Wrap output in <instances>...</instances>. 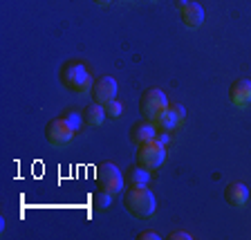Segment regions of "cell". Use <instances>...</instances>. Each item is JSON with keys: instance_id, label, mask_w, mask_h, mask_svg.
Returning <instances> with one entry per match:
<instances>
[{"instance_id": "obj_19", "label": "cell", "mask_w": 251, "mask_h": 240, "mask_svg": "<svg viewBox=\"0 0 251 240\" xmlns=\"http://www.w3.org/2000/svg\"><path fill=\"white\" fill-rule=\"evenodd\" d=\"M193 236L186 234V231H173V234H168V240H191Z\"/></svg>"}, {"instance_id": "obj_11", "label": "cell", "mask_w": 251, "mask_h": 240, "mask_svg": "<svg viewBox=\"0 0 251 240\" xmlns=\"http://www.w3.org/2000/svg\"><path fill=\"white\" fill-rule=\"evenodd\" d=\"M225 200L229 207H245L247 200H249V188L242 182H229L225 188Z\"/></svg>"}, {"instance_id": "obj_2", "label": "cell", "mask_w": 251, "mask_h": 240, "mask_svg": "<svg viewBox=\"0 0 251 240\" xmlns=\"http://www.w3.org/2000/svg\"><path fill=\"white\" fill-rule=\"evenodd\" d=\"M124 207L132 218H151L155 213V195L148 187H128L124 193Z\"/></svg>"}, {"instance_id": "obj_17", "label": "cell", "mask_w": 251, "mask_h": 240, "mask_svg": "<svg viewBox=\"0 0 251 240\" xmlns=\"http://www.w3.org/2000/svg\"><path fill=\"white\" fill-rule=\"evenodd\" d=\"M121 108H124V106H121L117 99H112L110 104H105V112H108L110 117H119L121 115Z\"/></svg>"}, {"instance_id": "obj_9", "label": "cell", "mask_w": 251, "mask_h": 240, "mask_svg": "<svg viewBox=\"0 0 251 240\" xmlns=\"http://www.w3.org/2000/svg\"><path fill=\"white\" fill-rule=\"evenodd\" d=\"M229 99L235 108H247L251 104V81L249 79H235L229 88Z\"/></svg>"}, {"instance_id": "obj_13", "label": "cell", "mask_w": 251, "mask_h": 240, "mask_svg": "<svg viewBox=\"0 0 251 240\" xmlns=\"http://www.w3.org/2000/svg\"><path fill=\"white\" fill-rule=\"evenodd\" d=\"M124 180L128 182V187H148V182H151V171L139 166V164H135V166L128 168Z\"/></svg>"}, {"instance_id": "obj_6", "label": "cell", "mask_w": 251, "mask_h": 240, "mask_svg": "<svg viewBox=\"0 0 251 240\" xmlns=\"http://www.w3.org/2000/svg\"><path fill=\"white\" fill-rule=\"evenodd\" d=\"M166 106H168V99L159 88H151L139 97V112L144 115V119H152V117L159 115Z\"/></svg>"}, {"instance_id": "obj_12", "label": "cell", "mask_w": 251, "mask_h": 240, "mask_svg": "<svg viewBox=\"0 0 251 240\" xmlns=\"http://www.w3.org/2000/svg\"><path fill=\"white\" fill-rule=\"evenodd\" d=\"M151 121L155 124L157 131H164V133H171V131H175V128H179V126H182V121H179V117L175 115V110H173L171 104H168L166 108L159 112V115L152 117Z\"/></svg>"}, {"instance_id": "obj_3", "label": "cell", "mask_w": 251, "mask_h": 240, "mask_svg": "<svg viewBox=\"0 0 251 240\" xmlns=\"http://www.w3.org/2000/svg\"><path fill=\"white\" fill-rule=\"evenodd\" d=\"M94 184H97L101 191H108V193L117 195V193L124 191L126 180H124L121 171L115 166V164L105 162V164H99L97 171H94Z\"/></svg>"}, {"instance_id": "obj_1", "label": "cell", "mask_w": 251, "mask_h": 240, "mask_svg": "<svg viewBox=\"0 0 251 240\" xmlns=\"http://www.w3.org/2000/svg\"><path fill=\"white\" fill-rule=\"evenodd\" d=\"M58 79H61V83L65 88L76 94L92 92V74L85 68L83 61H76V58L65 61L61 65V70H58Z\"/></svg>"}, {"instance_id": "obj_8", "label": "cell", "mask_w": 251, "mask_h": 240, "mask_svg": "<svg viewBox=\"0 0 251 240\" xmlns=\"http://www.w3.org/2000/svg\"><path fill=\"white\" fill-rule=\"evenodd\" d=\"M117 97V81L115 77H99L92 83V101L105 106Z\"/></svg>"}, {"instance_id": "obj_16", "label": "cell", "mask_w": 251, "mask_h": 240, "mask_svg": "<svg viewBox=\"0 0 251 240\" xmlns=\"http://www.w3.org/2000/svg\"><path fill=\"white\" fill-rule=\"evenodd\" d=\"M63 117H65V119L70 121V126H72L74 131H78V128H81V121H83V115H76L74 110H65V112H63Z\"/></svg>"}, {"instance_id": "obj_20", "label": "cell", "mask_w": 251, "mask_h": 240, "mask_svg": "<svg viewBox=\"0 0 251 240\" xmlns=\"http://www.w3.org/2000/svg\"><path fill=\"white\" fill-rule=\"evenodd\" d=\"M92 2H97V5L105 7V5H110V2H112V0H92Z\"/></svg>"}, {"instance_id": "obj_14", "label": "cell", "mask_w": 251, "mask_h": 240, "mask_svg": "<svg viewBox=\"0 0 251 240\" xmlns=\"http://www.w3.org/2000/svg\"><path fill=\"white\" fill-rule=\"evenodd\" d=\"M103 119H105V106L97 104V101L85 106V110H83V124L85 126H101Z\"/></svg>"}, {"instance_id": "obj_4", "label": "cell", "mask_w": 251, "mask_h": 240, "mask_svg": "<svg viewBox=\"0 0 251 240\" xmlns=\"http://www.w3.org/2000/svg\"><path fill=\"white\" fill-rule=\"evenodd\" d=\"M164 162H166V144H162L157 137L137 148V164H139V166L148 168V171H155V168H159Z\"/></svg>"}, {"instance_id": "obj_21", "label": "cell", "mask_w": 251, "mask_h": 240, "mask_svg": "<svg viewBox=\"0 0 251 240\" xmlns=\"http://www.w3.org/2000/svg\"><path fill=\"white\" fill-rule=\"evenodd\" d=\"M157 139L162 141V144H168V135H159V137H157Z\"/></svg>"}, {"instance_id": "obj_7", "label": "cell", "mask_w": 251, "mask_h": 240, "mask_svg": "<svg viewBox=\"0 0 251 240\" xmlns=\"http://www.w3.org/2000/svg\"><path fill=\"white\" fill-rule=\"evenodd\" d=\"M175 7H177L179 11V18H182V23L186 27H200L204 23V9L200 2H193V0H177L175 2Z\"/></svg>"}, {"instance_id": "obj_10", "label": "cell", "mask_w": 251, "mask_h": 240, "mask_svg": "<svg viewBox=\"0 0 251 240\" xmlns=\"http://www.w3.org/2000/svg\"><path fill=\"white\" fill-rule=\"evenodd\" d=\"M128 137H130L132 144L141 146V144H148V141L155 139V137H157V128H155V124H152L151 119H141V121H137V124H132Z\"/></svg>"}, {"instance_id": "obj_5", "label": "cell", "mask_w": 251, "mask_h": 240, "mask_svg": "<svg viewBox=\"0 0 251 240\" xmlns=\"http://www.w3.org/2000/svg\"><path fill=\"white\" fill-rule=\"evenodd\" d=\"M74 128L70 126V121L65 119V117H56V119L47 121L45 126V137L47 141L52 144V146H58V148H65L70 144V141L74 139Z\"/></svg>"}, {"instance_id": "obj_15", "label": "cell", "mask_w": 251, "mask_h": 240, "mask_svg": "<svg viewBox=\"0 0 251 240\" xmlns=\"http://www.w3.org/2000/svg\"><path fill=\"white\" fill-rule=\"evenodd\" d=\"M92 207L97 211H105L108 207H112V193H108V191H101V188H99V193L92 195Z\"/></svg>"}, {"instance_id": "obj_18", "label": "cell", "mask_w": 251, "mask_h": 240, "mask_svg": "<svg viewBox=\"0 0 251 240\" xmlns=\"http://www.w3.org/2000/svg\"><path fill=\"white\" fill-rule=\"evenodd\" d=\"M137 240H159V234L152 229H144L141 234H137Z\"/></svg>"}]
</instances>
